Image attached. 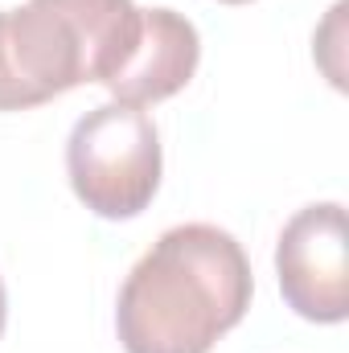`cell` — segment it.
<instances>
[{
    "label": "cell",
    "mask_w": 349,
    "mask_h": 353,
    "mask_svg": "<svg viewBox=\"0 0 349 353\" xmlns=\"http://www.w3.org/2000/svg\"><path fill=\"white\" fill-rule=\"evenodd\" d=\"M222 4H251V0H222Z\"/></svg>",
    "instance_id": "7"
},
{
    "label": "cell",
    "mask_w": 349,
    "mask_h": 353,
    "mask_svg": "<svg viewBox=\"0 0 349 353\" xmlns=\"http://www.w3.org/2000/svg\"><path fill=\"white\" fill-rule=\"evenodd\" d=\"M251 308V263L243 247L210 226L165 230L132 267L115 329L128 353H210Z\"/></svg>",
    "instance_id": "1"
},
{
    "label": "cell",
    "mask_w": 349,
    "mask_h": 353,
    "mask_svg": "<svg viewBox=\"0 0 349 353\" xmlns=\"http://www.w3.org/2000/svg\"><path fill=\"white\" fill-rule=\"evenodd\" d=\"M66 173L79 201L99 218H136L161 185L157 123L128 103L87 111L66 144Z\"/></svg>",
    "instance_id": "3"
},
{
    "label": "cell",
    "mask_w": 349,
    "mask_h": 353,
    "mask_svg": "<svg viewBox=\"0 0 349 353\" xmlns=\"http://www.w3.org/2000/svg\"><path fill=\"white\" fill-rule=\"evenodd\" d=\"M4 312H8V304H4V283H0V333H4Z\"/></svg>",
    "instance_id": "6"
},
{
    "label": "cell",
    "mask_w": 349,
    "mask_h": 353,
    "mask_svg": "<svg viewBox=\"0 0 349 353\" xmlns=\"http://www.w3.org/2000/svg\"><path fill=\"white\" fill-rule=\"evenodd\" d=\"M275 271L283 300L317 325H337L349 316V243L346 210L321 201L300 210L275 247Z\"/></svg>",
    "instance_id": "4"
},
{
    "label": "cell",
    "mask_w": 349,
    "mask_h": 353,
    "mask_svg": "<svg viewBox=\"0 0 349 353\" xmlns=\"http://www.w3.org/2000/svg\"><path fill=\"white\" fill-rule=\"evenodd\" d=\"M140 33L132 0H29L0 8V111L111 83Z\"/></svg>",
    "instance_id": "2"
},
{
    "label": "cell",
    "mask_w": 349,
    "mask_h": 353,
    "mask_svg": "<svg viewBox=\"0 0 349 353\" xmlns=\"http://www.w3.org/2000/svg\"><path fill=\"white\" fill-rule=\"evenodd\" d=\"M197 58H201V41L193 21H185L173 8H140L136 46L128 50L107 90L115 94V103L128 107L161 103L193 79Z\"/></svg>",
    "instance_id": "5"
}]
</instances>
